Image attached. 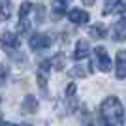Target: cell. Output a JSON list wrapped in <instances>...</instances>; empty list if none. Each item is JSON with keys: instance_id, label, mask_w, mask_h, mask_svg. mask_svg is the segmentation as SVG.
<instances>
[{"instance_id": "6da1fadb", "label": "cell", "mask_w": 126, "mask_h": 126, "mask_svg": "<svg viewBox=\"0 0 126 126\" xmlns=\"http://www.w3.org/2000/svg\"><path fill=\"white\" fill-rule=\"evenodd\" d=\"M100 113L105 126H122L124 124V109L117 96L105 98L100 105Z\"/></svg>"}, {"instance_id": "7a4b0ae2", "label": "cell", "mask_w": 126, "mask_h": 126, "mask_svg": "<svg viewBox=\"0 0 126 126\" xmlns=\"http://www.w3.org/2000/svg\"><path fill=\"white\" fill-rule=\"evenodd\" d=\"M94 60H96V66L102 70V72H109L111 70V58L105 51V47H96L94 49Z\"/></svg>"}, {"instance_id": "3957f363", "label": "cell", "mask_w": 126, "mask_h": 126, "mask_svg": "<svg viewBox=\"0 0 126 126\" xmlns=\"http://www.w3.org/2000/svg\"><path fill=\"white\" fill-rule=\"evenodd\" d=\"M126 11V0H105L104 4V15H111V13H124Z\"/></svg>"}, {"instance_id": "277c9868", "label": "cell", "mask_w": 126, "mask_h": 126, "mask_svg": "<svg viewBox=\"0 0 126 126\" xmlns=\"http://www.w3.org/2000/svg\"><path fill=\"white\" fill-rule=\"evenodd\" d=\"M51 45V38L47 34H34L30 36V49L32 51H43Z\"/></svg>"}, {"instance_id": "5b68a950", "label": "cell", "mask_w": 126, "mask_h": 126, "mask_svg": "<svg viewBox=\"0 0 126 126\" xmlns=\"http://www.w3.org/2000/svg\"><path fill=\"white\" fill-rule=\"evenodd\" d=\"M53 68V64L49 60H43L40 64V68H38V74H36V79H38V85H40V89L45 92V87H47V77H49V70Z\"/></svg>"}, {"instance_id": "8992f818", "label": "cell", "mask_w": 126, "mask_h": 126, "mask_svg": "<svg viewBox=\"0 0 126 126\" xmlns=\"http://www.w3.org/2000/svg\"><path fill=\"white\" fill-rule=\"evenodd\" d=\"M0 43H2V47H6V49H17L21 45L19 38H17L13 32H4V34H0Z\"/></svg>"}, {"instance_id": "52a82bcc", "label": "cell", "mask_w": 126, "mask_h": 126, "mask_svg": "<svg viewBox=\"0 0 126 126\" xmlns=\"http://www.w3.org/2000/svg\"><path fill=\"white\" fill-rule=\"evenodd\" d=\"M115 74L117 79H124L126 77V51H119L117 53V58H115Z\"/></svg>"}, {"instance_id": "ba28073f", "label": "cell", "mask_w": 126, "mask_h": 126, "mask_svg": "<svg viewBox=\"0 0 126 126\" xmlns=\"http://www.w3.org/2000/svg\"><path fill=\"white\" fill-rule=\"evenodd\" d=\"M68 19L74 25H85V23H89V13L79 10V8H74V10L68 11Z\"/></svg>"}, {"instance_id": "9c48e42d", "label": "cell", "mask_w": 126, "mask_h": 126, "mask_svg": "<svg viewBox=\"0 0 126 126\" xmlns=\"http://www.w3.org/2000/svg\"><path fill=\"white\" fill-rule=\"evenodd\" d=\"M111 36H113L115 42H122V40L126 38V17H124V19H121V21H117L115 25H113Z\"/></svg>"}, {"instance_id": "30bf717a", "label": "cell", "mask_w": 126, "mask_h": 126, "mask_svg": "<svg viewBox=\"0 0 126 126\" xmlns=\"http://www.w3.org/2000/svg\"><path fill=\"white\" fill-rule=\"evenodd\" d=\"M89 53H90L89 43L85 42V40H79L77 45H75V51H74V58L75 60H83V58L89 57Z\"/></svg>"}, {"instance_id": "8fae6325", "label": "cell", "mask_w": 126, "mask_h": 126, "mask_svg": "<svg viewBox=\"0 0 126 126\" xmlns=\"http://www.w3.org/2000/svg\"><path fill=\"white\" fill-rule=\"evenodd\" d=\"M66 0H55L53 2V8H51V15L55 21H58L60 17H64V13H66Z\"/></svg>"}, {"instance_id": "7c38bea8", "label": "cell", "mask_w": 126, "mask_h": 126, "mask_svg": "<svg viewBox=\"0 0 126 126\" xmlns=\"http://www.w3.org/2000/svg\"><path fill=\"white\" fill-rule=\"evenodd\" d=\"M23 111L25 113H34V111L38 109V100L34 98V96H26L25 100H23Z\"/></svg>"}, {"instance_id": "4fadbf2b", "label": "cell", "mask_w": 126, "mask_h": 126, "mask_svg": "<svg viewBox=\"0 0 126 126\" xmlns=\"http://www.w3.org/2000/svg\"><path fill=\"white\" fill-rule=\"evenodd\" d=\"M89 34H90L92 38L102 40V38L107 36V28H105L104 25H100V23H98V25H94V26H90V28H89Z\"/></svg>"}, {"instance_id": "5bb4252c", "label": "cell", "mask_w": 126, "mask_h": 126, "mask_svg": "<svg viewBox=\"0 0 126 126\" xmlns=\"http://www.w3.org/2000/svg\"><path fill=\"white\" fill-rule=\"evenodd\" d=\"M11 15V0H0V19H10Z\"/></svg>"}, {"instance_id": "9a60e30c", "label": "cell", "mask_w": 126, "mask_h": 126, "mask_svg": "<svg viewBox=\"0 0 126 126\" xmlns=\"http://www.w3.org/2000/svg\"><path fill=\"white\" fill-rule=\"evenodd\" d=\"M51 64H53V68H55V70H64V64H66L64 55H62V53L55 55V57H53V60H51Z\"/></svg>"}, {"instance_id": "2e32d148", "label": "cell", "mask_w": 126, "mask_h": 126, "mask_svg": "<svg viewBox=\"0 0 126 126\" xmlns=\"http://www.w3.org/2000/svg\"><path fill=\"white\" fill-rule=\"evenodd\" d=\"M30 10H32V4H30V2H23L21 8H19V19H25V17H28Z\"/></svg>"}, {"instance_id": "e0dca14e", "label": "cell", "mask_w": 126, "mask_h": 126, "mask_svg": "<svg viewBox=\"0 0 126 126\" xmlns=\"http://www.w3.org/2000/svg\"><path fill=\"white\" fill-rule=\"evenodd\" d=\"M81 126H94V117L90 115L89 111H83V117H81Z\"/></svg>"}, {"instance_id": "ac0fdd59", "label": "cell", "mask_w": 126, "mask_h": 126, "mask_svg": "<svg viewBox=\"0 0 126 126\" xmlns=\"http://www.w3.org/2000/svg\"><path fill=\"white\" fill-rule=\"evenodd\" d=\"M30 21H26V17L25 19H19V32L21 34H30Z\"/></svg>"}, {"instance_id": "d6986e66", "label": "cell", "mask_w": 126, "mask_h": 126, "mask_svg": "<svg viewBox=\"0 0 126 126\" xmlns=\"http://www.w3.org/2000/svg\"><path fill=\"white\" fill-rule=\"evenodd\" d=\"M70 75H72V77H85V75H87V68H83V66H74L72 72H70Z\"/></svg>"}, {"instance_id": "ffe728a7", "label": "cell", "mask_w": 126, "mask_h": 126, "mask_svg": "<svg viewBox=\"0 0 126 126\" xmlns=\"http://www.w3.org/2000/svg\"><path fill=\"white\" fill-rule=\"evenodd\" d=\"M43 17H45V8H43L42 4H38L36 6V25H42Z\"/></svg>"}, {"instance_id": "44dd1931", "label": "cell", "mask_w": 126, "mask_h": 126, "mask_svg": "<svg viewBox=\"0 0 126 126\" xmlns=\"http://www.w3.org/2000/svg\"><path fill=\"white\" fill-rule=\"evenodd\" d=\"M6 77H8V68H6V66H0V85H4Z\"/></svg>"}, {"instance_id": "7402d4cb", "label": "cell", "mask_w": 126, "mask_h": 126, "mask_svg": "<svg viewBox=\"0 0 126 126\" xmlns=\"http://www.w3.org/2000/svg\"><path fill=\"white\" fill-rule=\"evenodd\" d=\"M74 94H75V85H74V83H70V85H68V89H66V96L70 98V96H74Z\"/></svg>"}, {"instance_id": "603a6c76", "label": "cell", "mask_w": 126, "mask_h": 126, "mask_svg": "<svg viewBox=\"0 0 126 126\" xmlns=\"http://www.w3.org/2000/svg\"><path fill=\"white\" fill-rule=\"evenodd\" d=\"M94 2H96V0H83V4H85V6H92Z\"/></svg>"}, {"instance_id": "cb8c5ba5", "label": "cell", "mask_w": 126, "mask_h": 126, "mask_svg": "<svg viewBox=\"0 0 126 126\" xmlns=\"http://www.w3.org/2000/svg\"><path fill=\"white\" fill-rule=\"evenodd\" d=\"M4 126H19V124H4Z\"/></svg>"}, {"instance_id": "d4e9b609", "label": "cell", "mask_w": 126, "mask_h": 126, "mask_svg": "<svg viewBox=\"0 0 126 126\" xmlns=\"http://www.w3.org/2000/svg\"><path fill=\"white\" fill-rule=\"evenodd\" d=\"M0 126H2V115H0Z\"/></svg>"}, {"instance_id": "484cf974", "label": "cell", "mask_w": 126, "mask_h": 126, "mask_svg": "<svg viewBox=\"0 0 126 126\" xmlns=\"http://www.w3.org/2000/svg\"><path fill=\"white\" fill-rule=\"evenodd\" d=\"M66 2H70V0H66Z\"/></svg>"}, {"instance_id": "4316f807", "label": "cell", "mask_w": 126, "mask_h": 126, "mask_svg": "<svg viewBox=\"0 0 126 126\" xmlns=\"http://www.w3.org/2000/svg\"><path fill=\"white\" fill-rule=\"evenodd\" d=\"M0 102H2V98H0Z\"/></svg>"}]
</instances>
